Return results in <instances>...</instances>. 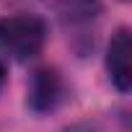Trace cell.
<instances>
[{"instance_id": "obj_1", "label": "cell", "mask_w": 132, "mask_h": 132, "mask_svg": "<svg viewBox=\"0 0 132 132\" xmlns=\"http://www.w3.org/2000/svg\"><path fill=\"white\" fill-rule=\"evenodd\" d=\"M47 42V26L39 16L18 13L0 18V49L16 60H31Z\"/></svg>"}, {"instance_id": "obj_2", "label": "cell", "mask_w": 132, "mask_h": 132, "mask_svg": "<svg viewBox=\"0 0 132 132\" xmlns=\"http://www.w3.org/2000/svg\"><path fill=\"white\" fill-rule=\"evenodd\" d=\"M129 29H117V34L111 36L109 42V49H106V70H109V78L111 83L117 86V91L127 93L129 86H132V65H129Z\"/></svg>"}, {"instance_id": "obj_3", "label": "cell", "mask_w": 132, "mask_h": 132, "mask_svg": "<svg viewBox=\"0 0 132 132\" xmlns=\"http://www.w3.org/2000/svg\"><path fill=\"white\" fill-rule=\"evenodd\" d=\"M62 101V78L52 68H39L29 83V106L39 114L52 111Z\"/></svg>"}, {"instance_id": "obj_4", "label": "cell", "mask_w": 132, "mask_h": 132, "mask_svg": "<svg viewBox=\"0 0 132 132\" xmlns=\"http://www.w3.org/2000/svg\"><path fill=\"white\" fill-rule=\"evenodd\" d=\"M60 18L65 26H78V23H91L101 13L98 0H60Z\"/></svg>"}, {"instance_id": "obj_5", "label": "cell", "mask_w": 132, "mask_h": 132, "mask_svg": "<svg viewBox=\"0 0 132 132\" xmlns=\"http://www.w3.org/2000/svg\"><path fill=\"white\" fill-rule=\"evenodd\" d=\"M5 65H3V60H0V88H3V83H5Z\"/></svg>"}, {"instance_id": "obj_6", "label": "cell", "mask_w": 132, "mask_h": 132, "mask_svg": "<svg viewBox=\"0 0 132 132\" xmlns=\"http://www.w3.org/2000/svg\"><path fill=\"white\" fill-rule=\"evenodd\" d=\"M68 132H93V129H88V127H73V129H68Z\"/></svg>"}]
</instances>
